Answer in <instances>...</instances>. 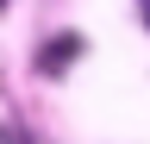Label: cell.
I'll return each instance as SVG.
<instances>
[{"mask_svg":"<svg viewBox=\"0 0 150 144\" xmlns=\"http://www.w3.org/2000/svg\"><path fill=\"white\" fill-rule=\"evenodd\" d=\"M75 57H81V38H75V31H69V38H50L44 50H38V75H63Z\"/></svg>","mask_w":150,"mask_h":144,"instance_id":"obj_1","label":"cell"},{"mask_svg":"<svg viewBox=\"0 0 150 144\" xmlns=\"http://www.w3.org/2000/svg\"><path fill=\"white\" fill-rule=\"evenodd\" d=\"M6 144H31V138H25V132H13V125H6Z\"/></svg>","mask_w":150,"mask_h":144,"instance_id":"obj_2","label":"cell"},{"mask_svg":"<svg viewBox=\"0 0 150 144\" xmlns=\"http://www.w3.org/2000/svg\"><path fill=\"white\" fill-rule=\"evenodd\" d=\"M0 6H6V0H0Z\"/></svg>","mask_w":150,"mask_h":144,"instance_id":"obj_3","label":"cell"}]
</instances>
